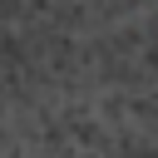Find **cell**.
Segmentation results:
<instances>
[]
</instances>
